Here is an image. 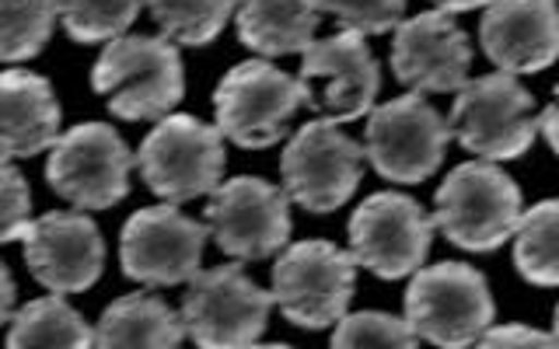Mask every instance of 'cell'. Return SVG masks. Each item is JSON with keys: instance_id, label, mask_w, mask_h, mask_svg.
Wrapping results in <instances>:
<instances>
[{"instance_id": "obj_1", "label": "cell", "mask_w": 559, "mask_h": 349, "mask_svg": "<svg viewBox=\"0 0 559 349\" xmlns=\"http://www.w3.org/2000/svg\"><path fill=\"white\" fill-rule=\"evenodd\" d=\"M92 87L119 119H165L186 95L179 46L165 35H119L92 67Z\"/></svg>"}, {"instance_id": "obj_2", "label": "cell", "mask_w": 559, "mask_h": 349, "mask_svg": "<svg viewBox=\"0 0 559 349\" xmlns=\"http://www.w3.org/2000/svg\"><path fill=\"white\" fill-rule=\"evenodd\" d=\"M521 189L497 161H465L448 171L433 196V227L462 252H497L514 238Z\"/></svg>"}, {"instance_id": "obj_3", "label": "cell", "mask_w": 559, "mask_h": 349, "mask_svg": "<svg viewBox=\"0 0 559 349\" xmlns=\"http://www.w3.org/2000/svg\"><path fill=\"white\" fill-rule=\"evenodd\" d=\"M214 109L224 140H235L245 151H262L287 136V122L297 109H314V95L305 77H290L266 57H255L221 77Z\"/></svg>"}, {"instance_id": "obj_4", "label": "cell", "mask_w": 559, "mask_h": 349, "mask_svg": "<svg viewBox=\"0 0 559 349\" xmlns=\"http://www.w3.org/2000/svg\"><path fill=\"white\" fill-rule=\"evenodd\" d=\"M451 136L483 161H514L538 136V112L514 74H486L459 87L448 116Z\"/></svg>"}, {"instance_id": "obj_5", "label": "cell", "mask_w": 559, "mask_h": 349, "mask_svg": "<svg viewBox=\"0 0 559 349\" xmlns=\"http://www.w3.org/2000/svg\"><path fill=\"white\" fill-rule=\"evenodd\" d=\"M493 293L479 269L465 262L419 266L406 290V322L419 339L444 349L476 346L493 325Z\"/></svg>"}, {"instance_id": "obj_6", "label": "cell", "mask_w": 559, "mask_h": 349, "mask_svg": "<svg viewBox=\"0 0 559 349\" xmlns=\"http://www.w3.org/2000/svg\"><path fill=\"white\" fill-rule=\"evenodd\" d=\"M224 133L186 112L157 119L136 151V168L147 189L175 206L210 196L224 179Z\"/></svg>"}, {"instance_id": "obj_7", "label": "cell", "mask_w": 559, "mask_h": 349, "mask_svg": "<svg viewBox=\"0 0 559 349\" xmlns=\"http://www.w3.org/2000/svg\"><path fill=\"white\" fill-rule=\"evenodd\" d=\"M357 290V262L332 241L287 244L273 262V301L297 328L336 325Z\"/></svg>"}, {"instance_id": "obj_8", "label": "cell", "mask_w": 559, "mask_h": 349, "mask_svg": "<svg viewBox=\"0 0 559 349\" xmlns=\"http://www.w3.org/2000/svg\"><path fill=\"white\" fill-rule=\"evenodd\" d=\"M276 308L273 290L252 284L241 266L200 269L189 279L182 301L186 336L203 349H241L255 346Z\"/></svg>"}, {"instance_id": "obj_9", "label": "cell", "mask_w": 559, "mask_h": 349, "mask_svg": "<svg viewBox=\"0 0 559 349\" xmlns=\"http://www.w3.org/2000/svg\"><path fill=\"white\" fill-rule=\"evenodd\" d=\"M451 140L448 119L424 98V92H409L371 109L364 154L384 179L416 185L441 168Z\"/></svg>"}, {"instance_id": "obj_10", "label": "cell", "mask_w": 559, "mask_h": 349, "mask_svg": "<svg viewBox=\"0 0 559 349\" xmlns=\"http://www.w3.org/2000/svg\"><path fill=\"white\" fill-rule=\"evenodd\" d=\"M364 161V147L340 130L336 119L325 116L305 122L287 140L280 174H284L290 203L305 206L308 214H332L357 192Z\"/></svg>"}, {"instance_id": "obj_11", "label": "cell", "mask_w": 559, "mask_h": 349, "mask_svg": "<svg viewBox=\"0 0 559 349\" xmlns=\"http://www.w3.org/2000/svg\"><path fill=\"white\" fill-rule=\"evenodd\" d=\"M133 165L136 154L109 122H81L49 147L46 182L81 209H109L130 196Z\"/></svg>"}, {"instance_id": "obj_12", "label": "cell", "mask_w": 559, "mask_h": 349, "mask_svg": "<svg viewBox=\"0 0 559 349\" xmlns=\"http://www.w3.org/2000/svg\"><path fill=\"white\" fill-rule=\"evenodd\" d=\"M206 227L231 258H270L290 241V196L259 174H235L210 192Z\"/></svg>"}, {"instance_id": "obj_13", "label": "cell", "mask_w": 559, "mask_h": 349, "mask_svg": "<svg viewBox=\"0 0 559 349\" xmlns=\"http://www.w3.org/2000/svg\"><path fill=\"white\" fill-rule=\"evenodd\" d=\"M210 227L175 203L144 206L122 224L119 266L144 287H179L200 273Z\"/></svg>"}, {"instance_id": "obj_14", "label": "cell", "mask_w": 559, "mask_h": 349, "mask_svg": "<svg viewBox=\"0 0 559 349\" xmlns=\"http://www.w3.org/2000/svg\"><path fill=\"white\" fill-rule=\"evenodd\" d=\"M433 217L413 196L374 192L349 217V255L378 279H406L427 262Z\"/></svg>"}, {"instance_id": "obj_15", "label": "cell", "mask_w": 559, "mask_h": 349, "mask_svg": "<svg viewBox=\"0 0 559 349\" xmlns=\"http://www.w3.org/2000/svg\"><path fill=\"white\" fill-rule=\"evenodd\" d=\"M22 244L32 276L52 293H84L102 279L105 241L92 217L52 209L28 224Z\"/></svg>"}, {"instance_id": "obj_16", "label": "cell", "mask_w": 559, "mask_h": 349, "mask_svg": "<svg viewBox=\"0 0 559 349\" xmlns=\"http://www.w3.org/2000/svg\"><path fill=\"white\" fill-rule=\"evenodd\" d=\"M472 46L448 11H424L399 22L392 43V70L413 92H459L468 81Z\"/></svg>"}, {"instance_id": "obj_17", "label": "cell", "mask_w": 559, "mask_h": 349, "mask_svg": "<svg viewBox=\"0 0 559 349\" xmlns=\"http://www.w3.org/2000/svg\"><path fill=\"white\" fill-rule=\"evenodd\" d=\"M301 57V77L322 81V95L314 98V112H325L336 122H354L374 109L381 67L371 57L360 32L343 28L329 35V39H314Z\"/></svg>"}, {"instance_id": "obj_18", "label": "cell", "mask_w": 559, "mask_h": 349, "mask_svg": "<svg viewBox=\"0 0 559 349\" xmlns=\"http://www.w3.org/2000/svg\"><path fill=\"white\" fill-rule=\"evenodd\" d=\"M479 43L503 74H538L559 60L556 0H489L483 8Z\"/></svg>"}, {"instance_id": "obj_19", "label": "cell", "mask_w": 559, "mask_h": 349, "mask_svg": "<svg viewBox=\"0 0 559 349\" xmlns=\"http://www.w3.org/2000/svg\"><path fill=\"white\" fill-rule=\"evenodd\" d=\"M60 101L32 70L0 74V157H35L60 140Z\"/></svg>"}, {"instance_id": "obj_20", "label": "cell", "mask_w": 559, "mask_h": 349, "mask_svg": "<svg viewBox=\"0 0 559 349\" xmlns=\"http://www.w3.org/2000/svg\"><path fill=\"white\" fill-rule=\"evenodd\" d=\"M319 14V0H238L235 28L241 46L273 60L305 52L314 43Z\"/></svg>"}, {"instance_id": "obj_21", "label": "cell", "mask_w": 559, "mask_h": 349, "mask_svg": "<svg viewBox=\"0 0 559 349\" xmlns=\"http://www.w3.org/2000/svg\"><path fill=\"white\" fill-rule=\"evenodd\" d=\"M182 339V314L151 293L119 297L102 311L95 325V346L102 349H175Z\"/></svg>"}, {"instance_id": "obj_22", "label": "cell", "mask_w": 559, "mask_h": 349, "mask_svg": "<svg viewBox=\"0 0 559 349\" xmlns=\"http://www.w3.org/2000/svg\"><path fill=\"white\" fill-rule=\"evenodd\" d=\"M11 349H87L95 346V328L81 318V311H74L63 293H49L39 301H28L25 308L14 311L11 332H8Z\"/></svg>"}, {"instance_id": "obj_23", "label": "cell", "mask_w": 559, "mask_h": 349, "mask_svg": "<svg viewBox=\"0 0 559 349\" xmlns=\"http://www.w3.org/2000/svg\"><path fill=\"white\" fill-rule=\"evenodd\" d=\"M514 269L532 287H559V200H542L521 214Z\"/></svg>"}, {"instance_id": "obj_24", "label": "cell", "mask_w": 559, "mask_h": 349, "mask_svg": "<svg viewBox=\"0 0 559 349\" xmlns=\"http://www.w3.org/2000/svg\"><path fill=\"white\" fill-rule=\"evenodd\" d=\"M238 0H147L154 25L175 46H210L231 22Z\"/></svg>"}, {"instance_id": "obj_25", "label": "cell", "mask_w": 559, "mask_h": 349, "mask_svg": "<svg viewBox=\"0 0 559 349\" xmlns=\"http://www.w3.org/2000/svg\"><path fill=\"white\" fill-rule=\"evenodd\" d=\"M57 22V0H0V63L39 57Z\"/></svg>"}, {"instance_id": "obj_26", "label": "cell", "mask_w": 559, "mask_h": 349, "mask_svg": "<svg viewBox=\"0 0 559 349\" xmlns=\"http://www.w3.org/2000/svg\"><path fill=\"white\" fill-rule=\"evenodd\" d=\"M147 0H57V17L74 43H112L136 22Z\"/></svg>"}, {"instance_id": "obj_27", "label": "cell", "mask_w": 559, "mask_h": 349, "mask_svg": "<svg viewBox=\"0 0 559 349\" xmlns=\"http://www.w3.org/2000/svg\"><path fill=\"white\" fill-rule=\"evenodd\" d=\"M329 342L336 349H413L419 336L406 322V314L395 318L384 311H357L343 314Z\"/></svg>"}, {"instance_id": "obj_28", "label": "cell", "mask_w": 559, "mask_h": 349, "mask_svg": "<svg viewBox=\"0 0 559 349\" xmlns=\"http://www.w3.org/2000/svg\"><path fill=\"white\" fill-rule=\"evenodd\" d=\"M322 11L336 14L343 28L360 35H381L399 28L406 14V0H319Z\"/></svg>"}, {"instance_id": "obj_29", "label": "cell", "mask_w": 559, "mask_h": 349, "mask_svg": "<svg viewBox=\"0 0 559 349\" xmlns=\"http://www.w3.org/2000/svg\"><path fill=\"white\" fill-rule=\"evenodd\" d=\"M32 224V192L25 174L11 165V157H0V244L22 241Z\"/></svg>"}, {"instance_id": "obj_30", "label": "cell", "mask_w": 559, "mask_h": 349, "mask_svg": "<svg viewBox=\"0 0 559 349\" xmlns=\"http://www.w3.org/2000/svg\"><path fill=\"white\" fill-rule=\"evenodd\" d=\"M476 346H483V349H514V346L549 349V346H556V336L552 332L532 328V325H489Z\"/></svg>"}, {"instance_id": "obj_31", "label": "cell", "mask_w": 559, "mask_h": 349, "mask_svg": "<svg viewBox=\"0 0 559 349\" xmlns=\"http://www.w3.org/2000/svg\"><path fill=\"white\" fill-rule=\"evenodd\" d=\"M538 133L549 140V147L559 154V84H556V101L549 105V109L538 112Z\"/></svg>"}, {"instance_id": "obj_32", "label": "cell", "mask_w": 559, "mask_h": 349, "mask_svg": "<svg viewBox=\"0 0 559 349\" xmlns=\"http://www.w3.org/2000/svg\"><path fill=\"white\" fill-rule=\"evenodd\" d=\"M14 297H17L14 279H11L4 262H0V325H8L14 318Z\"/></svg>"}, {"instance_id": "obj_33", "label": "cell", "mask_w": 559, "mask_h": 349, "mask_svg": "<svg viewBox=\"0 0 559 349\" xmlns=\"http://www.w3.org/2000/svg\"><path fill=\"white\" fill-rule=\"evenodd\" d=\"M489 0H433L437 11H448V14H462V11H476V8H486Z\"/></svg>"}, {"instance_id": "obj_34", "label": "cell", "mask_w": 559, "mask_h": 349, "mask_svg": "<svg viewBox=\"0 0 559 349\" xmlns=\"http://www.w3.org/2000/svg\"><path fill=\"white\" fill-rule=\"evenodd\" d=\"M552 336H556V346H559V308H556V325H552Z\"/></svg>"}]
</instances>
